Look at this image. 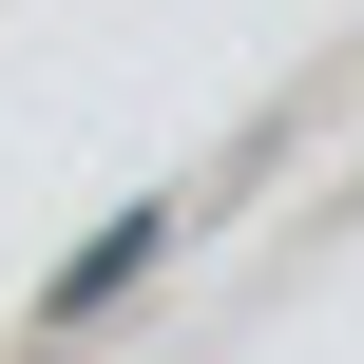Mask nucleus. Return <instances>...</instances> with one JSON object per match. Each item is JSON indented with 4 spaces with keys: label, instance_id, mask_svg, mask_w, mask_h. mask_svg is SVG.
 I'll list each match as a JSON object with an SVG mask.
<instances>
[{
    "label": "nucleus",
    "instance_id": "1",
    "mask_svg": "<svg viewBox=\"0 0 364 364\" xmlns=\"http://www.w3.org/2000/svg\"><path fill=\"white\" fill-rule=\"evenodd\" d=\"M154 230H173V211H115V230H96V250H77V269H58V307H115V288H134V269H154Z\"/></svg>",
    "mask_w": 364,
    "mask_h": 364
}]
</instances>
